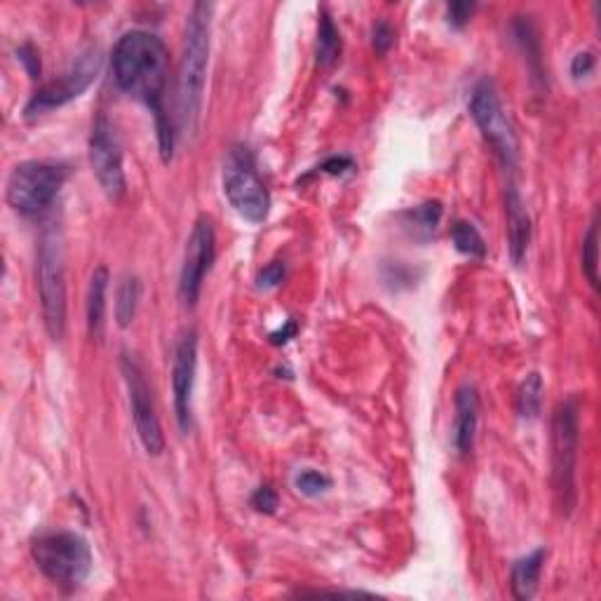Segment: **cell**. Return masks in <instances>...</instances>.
<instances>
[{
	"label": "cell",
	"instance_id": "obj_1",
	"mask_svg": "<svg viewBox=\"0 0 601 601\" xmlns=\"http://www.w3.org/2000/svg\"><path fill=\"white\" fill-rule=\"evenodd\" d=\"M113 80L125 94L151 108L158 123L162 160H172L174 132L165 113V90L170 80V52L167 45L148 31H127L118 38L111 54Z\"/></svg>",
	"mask_w": 601,
	"mask_h": 601
},
{
	"label": "cell",
	"instance_id": "obj_2",
	"mask_svg": "<svg viewBox=\"0 0 601 601\" xmlns=\"http://www.w3.org/2000/svg\"><path fill=\"white\" fill-rule=\"evenodd\" d=\"M212 3H195L186 24V43L179 66L177 118L184 132H195L205 97L209 62V33H212Z\"/></svg>",
	"mask_w": 601,
	"mask_h": 601
},
{
	"label": "cell",
	"instance_id": "obj_3",
	"mask_svg": "<svg viewBox=\"0 0 601 601\" xmlns=\"http://www.w3.org/2000/svg\"><path fill=\"white\" fill-rule=\"evenodd\" d=\"M580 444V402L576 395L566 397L557 404L552 414V496L557 512L571 517L578 505L576 468Z\"/></svg>",
	"mask_w": 601,
	"mask_h": 601
},
{
	"label": "cell",
	"instance_id": "obj_4",
	"mask_svg": "<svg viewBox=\"0 0 601 601\" xmlns=\"http://www.w3.org/2000/svg\"><path fill=\"white\" fill-rule=\"evenodd\" d=\"M31 557L54 585L76 590L92 573V548L76 531H47L31 543Z\"/></svg>",
	"mask_w": 601,
	"mask_h": 601
},
{
	"label": "cell",
	"instance_id": "obj_5",
	"mask_svg": "<svg viewBox=\"0 0 601 601\" xmlns=\"http://www.w3.org/2000/svg\"><path fill=\"white\" fill-rule=\"evenodd\" d=\"M36 278L47 334L52 341H62L66 332V266L59 228H47L40 238Z\"/></svg>",
	"mask_w": 601,
	"mask_h": 601
},
{
	"label": "cell",
	"instance_id": "obj_6",
	"mask_svg": "<svg viewBox=\"0 0 601 601\" xmlns=\"http://www.w3.org/2000/svg\"><path fill=\"white\" fill-rule=\"evenodd\" d=\"M69 177L59 162L26 160L12 170L8 179V205L22 216H38L57 200Z\"/></svg>",
	"mask_w": 601,
	"mask_h": 601
},
{
	"label": "cell",
	"instance_id": "obj_7",
	"mask_svg": "<svg viewBox=\"0 0 601 601\" xmlns=\"http://www.w3.org/2000/svg\"><path fill=\"white\" fill-rule=\"evenodd\" d=\"M470 116L479 127V132H482V137L489 141V146L501 158L503 165L508 170H515L519 141L515 127H512L508 113H505L501 104V97H498L494 80L482 78L475 85L470 97Z\"/></svg>",
	"mask_w": 601,
	"mask_h": 601
},
{
	"label": "cell",
	"instance_id": "obj_8",
	"mask_svg": "<svg viewBox=\"0 0 601 601\" xmlns=\"http://www.w3.org/2000/svg\"><path fill=\"white\" fill-rule=\"evenodd\" d=\"M224 193L231 207L249 224H263L270 212V193L247 148H233L224 167Z\"/></svg>",
	"mask_w": 601,
	"mask_h": 601
},
{
	"label": "cell",
	"instance_id": "obj_9",
	"mask_svg": "<svg viewBox=\"0 0 601 601\" xmlns=\"http://www.w3.org/2000/svg\"><path fill=\"white\" fill-rule=\"evenodd\" d=\"M101 69V54L97 47H87L80 57L66 69L62 76L45 83L40 90L29 99V104L24 108V116L33 120L45 116V113L62 108L69 101L78 99L87 87L94 83L97 73Z\"/></svg>",
	"mask_w": 601,
	"mask_h": 601
},
{
	"label": "cell",
	"instance_id": "obj_10",
	"mask_svg": "<svg viewBox=\"0 0 601 601\" xmlns=\"http://www.w3.org/2000/svg\"><path fill=\"white\" fill-rule=\"evenodd\" d=\"M90 165L97 177L101 191L108 200L118 202L125 195V167H123V146L111 120L99 113L92 125L90 134Z\"/></svg>",
	"mask_w": 601,
	"mask_h": 601
},
{
	"label": "cell",
	"instance_id": "obj_11",
	"mask_svg": "<svg viewBox=\"0 0 601 601\" xmlns=\"http://www.w3.org/2000/svg\"><path fill=\"white\" fill-rule=\"evenodd\" d=\"M214 256H216L214 224L209 216H200V219L195 221L191 235H188L184 263H181L179 301L184 308H195V303H198L207 273L212 270Z\"/></svg>",
	"mask_w": 601,
	"mask_h": 601
},
{
	"label": "cell",
	"instance_id": "obj_12",
	"mask_svg": "<svg viewBox=\"0 0 601 601\" xmlns=\"http://www.w3.org/2000/svg\"><path fill=\"white\" fill-rule=\"evenodd\" d=\"M120 369H123L127 395H130V409L134 418V428L144 449L151 456H160L165 451V435H162L160 418L155 414V404L151 397V388H148L144 369L134 360V355L123 353L120 360Z\"/></svg>",
	"mask_w": 601,
	"mask_h": 601
},
{
	"label": "cell",
	"instance_id": "obj_13",
	"mask_svg": "<svg viewBox=\"0 0 601 601\" xmlns=\"http://www.w3.org/2000/svg\"><path fill=\"white\" fill-rule=\"evenodd\" d=\"M195 369H198V332L193 327L184 329L174 346L172 360V393H174V414L181 432L193 428V386Z\"/></svg>",
	"mask_w": 601,
	"mask_h": 601
},
{
	"label": "cell",
	"instance_id": "obj_14",
	"mask_svg": "<svg viewBox=\"0 0 601 601\" xmlns=\"http://www.w3.org/2000/svg\"><path fill=\"white\" fill-rule=\"evenodd\" d=\"M505 216H508V249L512 261L519 266L531 245V216L515 184L505 188Z\"/></svg>",
	"mask_w": 601,
	"mask_h": 601
},
{
	"label": "cell",
	"instance_id": "obj_15",
	"mask_svg": "<svg viewBox=\"0 0 601 601\" xmlns=\"http://www.w3.org/2000/svg\"><path fill=\"white\" fill-rule=\"evenodd\" d=\"M456 416H454V449L461 456H468L475 447L477 423H479V397L475 386L465 383L456 390Z\"/></svg>",
	"mask_w": 601,
	"mask_h": 601
},
{
	"label": "cell",
	"instance_id": "obj_16",
	"mask_svg": "<svg viewBox=\"0 0 601 601\" xmlns=\"http://www.w3.org/2000/svg\"><path fill=\"white\" fill-rule=\"evenodd\" d=\"M108 270L99 266L90 278V289H87V332L90 339L99 341L104 336L106 324V292H108Z\"/></svg>",
	"mask_w": 601,
	"mask_h": 601
},
{
	"label": "cell",
	"instance_id": "obj_17",
	"mask_svg": "<svg viewBox=\"0 0 601 601\" xmlns=\"http://www.w3.org/2000/svg\"><path fill=\"white\" fill-rule=\"evenodd\" d=\"M545 557H548V550L538 548L533 550L531 555L517 559L515 566H512V594H515L517 599L526 601L536 594Z\"/></svg>",
	"mask_w": 601,
	"mask_h": 601
},
{
	"label": "cell",
	"instance_id": "obj_18",
	"mask_svg": "<svg viewBox=\"0 0 601 601\" xmlns=\"http://www.w3.org/2000/svg\"><path fill=\"white\" fill-rule=\"evenodd\" d=\"M440 219H442L440 202H425V205H418L402 214V226L407 228L416 240H430L432 235H435L437 226H440Z\"/></svg>",
	"mask_w": 601,
	"mask_h": 601
},
{
	"label": "cell",
	"instance_id": "obj_19",
	"mask_svg": "<svg viewBox=\"0 0 601 601\" xmlns=\"http://www.w3.org/2000/svg\"><path fill=\"white\" fill-rule=\"evenodd\" d=\"M341 50H343L341 33L332 22V17L322 10L320 22H317V64L324 66V69H327V66H334L341 59Z\"/></svg>",
	"mask_w": 601,
	"mask_h": 601
},
{
	"label": "cell",
	"instance_id": "obj_20",
	"mask_svg": "<svg viewBox=\"0 0 601 601\" xmlns=\"http://www.w3.org/2000/svg\"><path fill=\"white\" fill-rule=\"evenodd\" d=\"M139 299H141V285L134 275H127L123 282L118 285L116 292V322L118 327L127 329L137 317V308H139Z\"/></svg>",
	"mask_w": 601,
	"mask_h": 601
},
{
	"label": "cell",
	"instance_id": "obj_21",
	"mask_svg": "<svg viewBox=\"0 0 601 601\" xmlns=\"http://www.w3.org/2000/svg\"><path fill=\"white\" fill-rule=\"evenodd\" d=\"M543 378L540 374H529L522 381L517 393V411L519 416L531 421V418H538L540 409H543Z\"/></svg>",
	"mask_w": 601,
	"mask_h": 601
},
{
	"label": "cell",
	"instance_id": "obj_22",
	"mask_svg": "<svg viewBox=\"0 0 601 601\" xmlns=\"http://www.w3.org/2000/svg\"><path fill=\"white\" fill-rule=\"evenodd\" d=\"M451 240H454L458 252L465 256H472V259H484L486 256V242L470 221H456L451 228Z\"/></svg>",
	"mask_w": 601,
	"mask_h": 601
},
{
	"label": "cell",
	"instance_id": "obj_23",
	"mask_svg": "<svg viewBox=\"0 0 601 601\" xmlns=\"http://www.w3.org/2000/svg\"><path fill=\"white\" fill-rule=\"evenodd\" d=\"M597 268H599V221H597V214H594L590 231H587L583 242V273L594 289L599 287Z\"/></svg>",
	"mask_w": 601,
	"mask_h": 601
},
{
	"label": "cell",
	"instance_id": "obj_24",
	"mask_svg": "<svg viewBox=\"0 0 601 601\" xmlns=\"http://www.w3.org/2000/svg\"><path fill=\"white\" fill-rule=\"evenodd\" d=\"M329 486H332V479H329L320 470H303L301 475L296 477V489H299L301 494L308 498L322 496Z\"/></svg>",
	"mask_w": 601,
	"mask_h": 601
},
{
	"label": "cell",
	"instance_id": "obj_25",
	"mask_svg": "<svg viewBox=\"0 0 601 601\" xmlns=\"http://www.w3.org/2000/svg\"><path fill=\"white\" fill-rule=\"evenodd\" d=\"M371 45H374L376 54H386L395 45V29L386 19H376L374 31H371Z\"/></svg>",
	"mask_w": 601,
	"mask_h": 601
},
{
	"label": "cell",
	"instance_id": "obj_26",
	"mask_svg": "<svg viewBox=\"0 0 601 601\" xmlns=\"http://www.w3.org/2000/svg\"><path fill=\"white\" fill-rule=\"evenodd\" d=\"M285 280V263L282 261H270L268 266H263L256 275V285L259 289H275L282 285Z\"/></svg>",
	"mask_w": 601,
	"mask_h": 601
},
{
	"label": "cell",
	"instance_id": "obj_27",
	"mask_svg": "<svg viewBox=\"0 0 601 601\" xmlns=\"http://www.w3.org/2000/svg\"><path fill=\"white\" fill-rule=\"evenodd\" d=\"M252 508L256 512H263V515H273L275 508H278V494H275L273 486H259L252 496Z\"/></svg>",
	"mask_w": 601,
	"mask_h": 601
},
{
	"label": "cell",
	"instance_id": "obj_28",
	"mask_svg": "<svg viewBox=\"0 0 601 601\" xmlns=\"http://www.w3.org/2000/svg\"><path fill=\"white\" fill-rule=\"evenodd\" d=\"M475 10H477L475 3H451V5H447L449 24L456 26V29H463V26L470 22L472 12H475Z\"/></svg>",
	"mask_w": 601,
	"mask_h": 601
},
{
	"label": "cell",
	"instance_id": "obj_29",
	"mask_svg": "<svg viewBox=\"0 0 601 601\" xmlns=\"http://www.w3.org/2000/svg\"><path fill=\"white\" fill-rule=\"evenodd\" d=\"M17 57H19V62L26 66V71H29L31 78H40V71H43V69H40V54H38L36 47H33L31 43L22 45L17 50Z\"/></svg>",
	"mask_w": 601,
	"mask_h": 601
},
{
	"label": "cell",
	"instance_id": "obj_30",
	"mask_svg": "<svg viewBox=\"0 0 601 601\" xmlns=\"http://www.w3.org/2000/svg\"><path fill=\"white\" fill-rule=\"evenodd\" d=\"M592 69H594V54L592 52H578L576 57H573L571 76L576 80L590 76Z\"/></svg>",
	"mask_w": 601,
	"mask_h": 601
},
{
	"label": "cell",
	"instance_id": "obj_31",
	"mask_svg": "<svg viewBox=\"0 0 601 601\" xmlns=\"http://www.w3.org/2000/svg\"><path fill=\"white\" fill-rule=\"evenodd\" d=\"M353 167V160L346 158V155H332L320 165V172L332 174V177H341L343 172H348Z\"/></svg>",
	"mask_w": 601,
	"mask_h": 601
},
{
	"label": "cell",
	"instance_id": "obj_32",
	"mask_svg": "<svg viewBox=\"0 0 601 601\" xmlns=\"http://www.w3.org/2000/svg\"><path fill=\"white\" fill-rule=\"evenodd\" d=\"M296 329H299V327H296V322L294 320H287L285 327H280L278 332L270 334V343H275V346H282V343H287L289 339H294Z\"/></svg>",
	"mask_w": 601,
	"mask_h": 601
}]
</instances>
